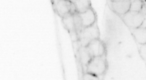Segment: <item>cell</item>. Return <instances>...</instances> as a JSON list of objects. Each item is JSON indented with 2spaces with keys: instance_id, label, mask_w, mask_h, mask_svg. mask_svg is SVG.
Wrapping results in <instances>:
<instances>
[{
  "instance_id": "5b68a950",
  "label": "cell",
  "mask_w": 146,
  "mask_h": 80,
  "mask_svg": "<svg viewBox=\"0 0 146 80\" xmlns=\"http://www.w3.org/2000/svg\"><path fill=\"white\" fill-rule=\"evenodd\" d=\"M110 9L119 16H121L129 11L131 2L129 0H109Z\"/></svg>"
},
{
  "instance_id": "52a82bcc",
  "label": "cell",
  "mask_w": 146,
  "mask_h": 80,
  "mask_svg": "<svg viewBox=\"0 0 146 80\" xmlns=\"http://www.w3.org/2000/svg\"><path fill=\"white\" fill-rule=\"evenodd\" d=\"M79 15L82 18V24L84 28L91 26L96 22L95 12L91 7L82 13H79Z\"/></svg>"
},
{
  "instance_id": "8fae6325",
  "label": "cell",
  "mask_w": 146,
  "mask_h": 80,
  "mask_svg": "<svg viewBox=\"0 0 146 80\" xmlns=\"http://www.w3.org/2000/svg\"><path fill=\"white\" fill-rule=\"evenodd\" d=\"M62 21L64 27L69 32L75 30L73 15H69L63 18Z\"/></svg>"
},
{
  "instance_id": "277c9868",
  "label": "cell",
  "mask_w": 146,
  "mask_h": 80,
  "mask_svg": "<svg viewBox=\"0 0 146 80\" xmlns=\"http://www.w3.org/2000/svg\"><path fill=\"white\" fill-rule=\"evenodd\" d=\"M55 9L57 14L62 18L77 13L74 3L68 0H56Z\"/></svg>"
},
{
  "instance_id": "9a60e30c",
  "label": "cell",
  "mask_w": 146,
  "mask_h": 80,
  "mask_svg": "<svg viewBox=\"0 0 146 80\" xmlns=\"http://www.w3.org/2000/svg\"><path fill=\"white\" fill-rule=\"evenodd\" d=\"M139 27H141V28H146V19H145L143 22L142 23V24H141V26H139Z\"/></svg>"
},
{
  "instance_id": "ba28073f",
  "label": "cell",
  "mask_w": 146,
  "mask_h": 80,
  "mask_svg": "<svg viewBox=\"0 0 146 80\" xmlns=\"http://www.w3.org/2000/svg\"><path fill=\"white\" fill-rule=\"evenodd\" d=\"M78 52L79 54L80 62L82 65L83 69L85 68V71H86V66L88 64V63L90 62L92 57L91 56V54L88 51L86 46H80Z\"/></svg>"
},
{
  "instance_id": "2e32d148",
  "label": "cell",
  "mask_w": 146,
  "mask_h": 80,
  "mask_svg": "<svg viewBox=\"0 0 146 80\" xmlns=\"http://www.w3.org/2000/svg\"><path fill=\"white\" fill-rule=\"evenodd\" d=\"M68 1H71V2H75L76 0H68Z\"/></svg>"
},
{
  "instance_id": "30bf717a",
  "label": "cell",
  "mask_w": 146,
  "mask_h": 80,
  "mask_svg": "<svg viewBox=\"0 0 146 80\" xmlns=\"http://www.w3.org/2000/svg\"><path fill=\"white\" fill-rule=\"evenodd\" d=\"M74 3L78 13H82L91 7L90 0H76Z\"/></svg>"
},
{
  "instance_id": "4fadbf2b",
  "label": "cell",
  "mask_w": 146,
  "mask_h": 80,
  "mask_svg": "<svg viewBox=\"0 0 146 80\" xmlns=\"http://www.w3.org/2000/svg\"><path fill=\"white\" fill-rule=\"evenodd\" d=\"M131 2L130 5V11L139 12L142 9L143 5H144L143 2L141 0H129Z\"/></svg>"
},
{
  "instance_id": "6da1fadb",
  "label": "cell",
  "mask_w": 146,
  "mask_h": 80,
  "mask_svg": "<svg viewBox=\"0 0 146 80\" xmlns=\"http://www.w3.org/2000/svg\"><path fill=\"white\" fill-rule=\"evenodd\" d=\"M107 67L108 62L106 54L100 56L93 57L86 66L85 73L98 77L105 73Z\"/></svg>"
},
{
  "instance_id": "8992f818",
  "label": "cell",
  "mask_w": 146,
  "mask_h": 80,
  "mask_svg": "<svg viewBox=\"0 0 146 80\" xmlns=\"http://www.w3.org/2000/svg\"><path fill=\"white\" fill-rule=\"evenodd\" d=\"M86 48L92 58L106 54V45L100 38L92 40L86 46Z\"/></svg>"
},
{
  "instance_id": "5bb4252c",
  "label": "cell",
  "mask_w": 146,
  "mask_h": 80,
  "mask_svg": "<svg viewBox=\"0 0 146 80\" xmlns=\"http://www.w3.org/2000/svg\"><path fill=\"white\" fill-rule=\"evenodd\" d=\"M70 36V38L72 40L73 42H78L79 40V34L78 33L76 32V31L73 30L71 32H69Z\"/></svg>"
},
{
  "instance_id": "7c38bea8",
  "label": "cell",
  "mask_w": 146,
  "mask_h": 80,
  "mask_svg": "<svg viewBox=\"0 0 146 80\" xmlns=\"http://www.w3.org/2000/svg\"><path fill=\"white\" fill-rule=\"evenodd\" d=\"M73 18H74L75 30L79 34L82 32V29L84 28L82 24V18L80 16L79 13H76L74 15H73Z\"/></svg>"
},
{
  "instance_id": "3957f363",
  "label": "cell",
  "mask_w": 146,
  "mask_h": 80,
  "mask_svg": "<svg viewBox=\"0 0 146 80\" xmlns=\"http://www.w3.org/2000/svg\"><path fill=\"white\" fill-rule=\"evenodd\" d=\"M125 24L129 28H136L141 26L146 19V16L140 12L128 11L126 13L120 16Z\"/></svg>"
},
{
  "instance_id": "9c48e42d",
  "label": "cell",
  "mask_w": 146,
  "mask_h": 80,
  "mask_svg": "<svg viewBox=\"0 0 146 80\" xmlns=\"http://www.w3.org/2000/svg\"><path fill=\"white\" fill-rule=\"evenodd\" d=\"M130 30L139 44H146V28L139 27L136 28H130Z\"/></svg>"
},
{
  "instance_id": "7a4b0ae2",
  "label": "cell",
  "mask_w": 146,
  "mask_h": 80,
  "mask_svg": "<svg viewBox=\"0 0 146 80\" xmlns=\"http://www.w3.org/2000/svg\"><path fill=\"white\" fill-rule=\"evenodd\" d=\"M100 38V31L96 22L92 25L85 27L79 34L78 42L80 46H86L92 40Z\"/></svg>"
}]
</instances>
